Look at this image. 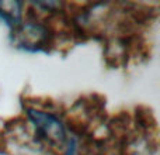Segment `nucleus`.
Instances as JSON below:
<instances>
[{
    "label": "nucleus",
    "mask_w": 160,
    "mask_h": 155,
    "mask_svg": "<svg viewBox=\"0 0 160 155\" xmlns=\"http://www.w3.org/2000/svg\"><path fill=\"white\" fill-rule=\"evenodd\" d=\"M28 116L35 127V134L42 142L55 150H62L68 145L66 127L58 116L39 109H30Z\"/></svg>",
    "instance_id": "nucleus-1"
},
{
    "label": "nucleus",
    "mask_w": 160,
    "mask_h": 155,
    "mask_svg": "<svg viewBox=\"0 0 160 155\" xmlns=\"http://www.w3.org/2000/svg\"><path fill=\"white\" fill-rule=\"evenodd\" d=\"M14 41L18 45L30 50L42 48L51 44L53 31L42 20L30 19L27 21H20L14 27Z\"/></svg>",
    "instance_id": "nucleus-2"
},
{
    "label": "nucleus",
    "mask_w": 160,
    "mask_h": 155,
    "mask_svg": "<svg viewBox=\"0 0 160 155\" xmlns=\"http://www.w3.org/2000/svg\"><path fill=\"white\" fill-rule=\"evenodd\" d=\"M22 4L17 2H0V16L16 27L21 21Z\"/></svg>",
    "instance_id": "nucleus-3"
}]
</instances>
